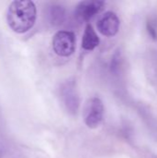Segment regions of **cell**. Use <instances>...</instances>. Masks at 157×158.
Returning a JSON list of instances; mask_svg holds the SVG:
<instances>
[{"label":"cell","instance_id":"6da1fadb","mask_svg":"<svg viewBox=\"0 0 157 158\" xmlns=\"http://www.w3.org/2000/svg\"><path fill=\"white\" fill-rule=\"evenodd\" d=\"M36 6L30 0L13 1L6 12V22L17 33H24L31 30L36 20Z\"/></svg>","mask_w":157,"mask_h":158},{"label":"cell","instance_id":"7a4b0ae2","mask_svg":"<svg viewBox=\"0 0 157 158\" xmlns=\"http://www.w3.org/2000/svg\"><path fill=\"white\" fill-rule=\"evenodd\" d=\"M53 49L60 56H71L76 48V36L72 31H59L53 38Z\"/></svg>","mask_w":157,"mask_h":158},{"label":"cell","instance_id":"3957f363","mask_svg":"<svg viewBox=\"0 0 157 158\" xmlns=\"http://www.w3.org/2000/svg\"><path fill=\"white\" fill-rule=\"evenodd\" d=\"M60 94L68 112L71 115H76L80 107V97L75 81L71 79L65 81L61 86Z\"/></svg>","mask_w":157,"mask_h":158},{"label":"cell","instance_id":"277c9868","mask_svg":"<svg viewBox=\"0 0 157 158\" xmlns=\"http://www.w3.org/2000/svg\"><path fill=\"white\" fill-rule=\"evenodd\" d=\"M104 116V105L98 97H93L90 99L85 106L84 110V122L87 127L91 129L97 128Z\"/></svg>","mask_w":157,"mask_h":158},{"label":"cell","instance_id":"5b68a950","mask_svg":"<svg viewBox=\"0 0 157 158\" xmlns=\"http://www.w3.org/2000/svg\"><path fill=\"white\" fill-rule=\"evenodd\" d=\"M105 3L99 0H85L80 2L75 7L74 17L80 22H87L98 14Z\"/></svg>","mask_w":157,"mask_h":158},{"label":"cell","instance_id":"8992f818","mask_svg":"<svg viewBox=\"0 0 157 158\" xmlns=\"http://www.w3.org/2000/svg\"><path fill=\"white\" fill-rule=\"evenodd\" d=\"M120 21L118 15L112 11L105 13L97 22L98 31L105 36L111 37L118 33Z\"/></svg>","mask_w":157,"mask_h":158},{"label":"cell","instance_id":"52a82bcc","mask_svg":"<svg viewBox=\"0 0 157 158\" xmlns=\"http://www.w3.org/2000/svg\"><path fill=\"white\" fill-rule=\"evenodd\" d=\"M100 39L95 32L94 29L91 24H87L84 30L83 37H82V48L85 50H93L95 47L99 45Z\"/></svg>","mask_w":157,"mask_h":158},{"label":"cell","instance_id":"ba28073f","mask_svg":"<svg viewBox=\"0 0 157 158\" xmlns=\"http://www.w3.org/2000/svg\"><path fill=\"white\" fill-rule=\"evenodd\" d=\"M65 17H66L65 9L62 6H53V8L50 11V18H51L52 23L61 24L64 21Z\"/></svg>","mask_w":157,"mask_h":158},{"label":"cell","instance_id":"9c48e42d","mask_svg":"<svg viewBox=\"0 0 157 158\" xmlns=\"http://www.w3.org/2000/svg\"><path fill=\"white\" fill-rule=\"evenodd\" d=\"M147 29H148V32L149 34L155 40L157 39V32L155 30V27L152 24V22H148L147 23Z\"/></svg>","mask_w":157,"mask_h":158}]
</instances>
